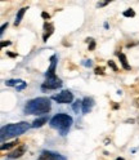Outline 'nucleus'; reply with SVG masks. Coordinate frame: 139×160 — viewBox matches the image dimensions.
<instances>
[{
  "label": "nucleus",
  "mask_w": 139,
  "mask_h": 160,
  "mask_svg": "<svg viewBox=\"0 0 139 160\" xmlns=\"http://www.w3.org/2000/svg\"><path fill=\"white\" fill-rule=\"evenodd\" d=\"M86 43L89 44V51H94L95 49V40L89 38V39H86Z\"/></svg>",
  "instance_id": "18"
},
{
  "label": "nucleus",
  "mask_w": 139,
  "mask_h": 160,
  "mask_svg": "<svg viewBox=\"0 0 139 160\" xmlns=\"http://www.w3.org/2000/svg\"><path fill=\"white\" fill-rule=\"evenodd\" d=\"M72 110H74L76 114H79L80 111H83V101H80V99L75 101V102L72 103Z\"/></svg>",
  "instance_id": "15"
},
{
  "label": "nucleus",
  "mask_w": 139,
  "mask_h": 160,
  "mask_svg": "<svg viewBox=\"0 0 139 160\" xmlns=\"http://www.w3.org/2000/svg\"><path fill=\"white\" fill-rule=\"evenodd\" d=\"M122 16L124 17H127V18H133V17H135V12H134V9L129 8V9H126V11H124Z\"/></svg>",
  "instance_id": "17"
},
{
  "label": "nucleus",
  "mask_w": 139,
  "mask_h": 160,
  "mask_svg": "<svg viewBox=\"0 0 139 160\" xmlns=\"http://www.w3.org/2000/svg\"><path fill=\"white\" fill-rule=\"evenodd\" d=\"M19 145H18V142L17 141H13V142H9V143H3L2 145V147H0V148H2V151H5V150H11V148H16V147H18Z\"/></svg>",
  "instance_id": "16"
},
{
  "label": "nucleus",
  "mask_w": 139,
  "mask_h": 160,
  "mask_svg": "<svg viewBox=\"0 0 139 160\" xmlns=\"http://www.w3.org/2000/svg\"><path fill=\"white\" fill-rule=\"evenodd\" d=\"M107 4H108V2H99V3H97V7L101 8V7H104V5H107Z\"/></svg>",
  "instance_id": "24"
},
{
  "label": "nucleus",
  "mask_w": 139,
  "mask_h": 160,
  "mask_svg": "<svg viewBox=\"0 0 139 160\" xmlns=\"http://www.w3.org/2000/svg\"><path fill=\"white\" fill-rule=\"evenodd\" d=\"M7 27H8V22H7V23H4V25L2 26V28H0V34H2V35H3V34H4V31H5V28H7Z\"/></svg>",
  "instance_id": "22"
},
{
  "label": "nucleus",
  "mask_w": 139,
  "mask_h": 160,
  "mask_svg": "<svg viewBox=\"0 0 139 160\" xmlns=\"http://www.w3.org/2000/svg\"><path fill=\"white\" fill-rule=\"evenodd\" d=\"M5 85L7 87H13L17 89V92H21L27 87V83L22 79H9L5 82Z\"/></svg>",
  "instance_id": "6"
},
{
  "label": "nucleus",
  "mask_w": 139,
  "mask_h": 160,
  "mask_svg": "<svg viewBox=\"0 0 139 160\" xmlns=\"http://www.w3.org/2000/svg\"><path fill=\"white\" fill-rule=\"evenodd\" d=\"M41 17H43L44 19H49V18H50V14L46 13V12H43V13H41Z\"/></svg>",
  "instance_id": "23"
},
{
  "label": "nucleus",
  "mask_w": 139,
  "mask_h": 160,
  "mask_svg": "<svg viewBox=\"0 0 139 160\" xmlns=\"http://www.w3.org/2000/svg\"><path fill=\"white\" fill-rule=\"evenodd\" d=\"M12 44V42H2V47L4 48V47H9Z\"/></svg>",
  "instance_id": "25"
},
{
  "label": "nucleus",
  "mask_w": 139,
  "mask_h": 160,
  "mask_svg": "<svg viewBox=\"0 0 139 160\" xmlns=\"http://www.w3.org/2000/svg\"><path fill=\"white\" fill-rule=\"evenodd\" d=\"M116 160H125V159H124V158H117Z\"/></svg>",
  "instance_id": "30"
},
{
  "label": "nucleus",
  "mask_w": 139,
  "mask_h": 160,
  "mask_svg": "<svg viewBox=\"0 0 139 160\" xmlns=\"http://www.w3.org/2000/svg\"><path fill=\"white\" fill-rule=\"evenodd\" d=\"M49 111H50V99L46 97L30 99L23 108V112L26 115H45Z\"/></svg>",
  "instance_id": "1"
},
{
  "label": "nucleus",
  "mask_w": 139,
  "mask_h": 160,
  "mask_svg": "<svg viewBox=\"0 0 139 160\" xmlns=\"http://www.w3.org/2000/svg\"><path fill=\"white\" fill-rule=\"evenodd\" d=\"M7 56H9V57H12V58H14V57H17L18 54H17V53H11V52H7Z\"/></svg>",
  "instance_id": "26"
},
{
  "label": "nucleus",
  "mask_w": 139,
  "mask_h": 160,
  "mask_svg": "<svg viewBox=\"0 0 139 160\" xmlns=\"http://www.w3.org/2000/svg\"><path fill=\"white\" fill-rule=\"evenodd\" d=\"M95 102L92 97H85L83 99V114H89L93 110Z\"/></svg>",
  "instance_id": "10"
},
{
  "label": "nucleus",
  "mask_w": 139,
  "mask_h": 160,
  "mask_svg": "<svg viewBox=\"0 0 139 160\" xmlns=\"http://www.w3.org/2000/svg\"><path fill=\"white\" fill-rule=\"evenodd\" d=\"M126 123H129V124H133V123H134V119H129V120H126Z\"/></svg>",
  "instance_id": "28"
},
{
  "label": "nucleus",
  "mask_w": 139,
  "mask_h": 160,
  "mask_svg": "<svg viewBox=\"0 0 139 160\" xmlns=\"http://www.w3.org/2000/svg\"><path fill=\"white\" fill-rule=\"evenodd\" d=\"M37 160H66V158L53 151H43Z\"/></svg>",
  "instance_id": "7"
},
{
  "label": "nucleus",
  "mask_w": 139,
  "mask_h": 160,
  "mask_svg": "<svg viewBox=\"0 0 139 160\" xmlns=\"http://www.w3.org/2000/svg\"><path fill=\"white\" fill-rule=\"evenodd\" d=\"M45 123H48V118H39V119H36V120H34L32 122V124H31V127L32 128H40V127H43Z\"/></svg>",
  "instance_id": "14"
},
{
  "label": "nucleus",
  "mask_w": 139,
  "mask_h": 160,
  "mask_svg": "<svg viewBox=\"0 0 139 160\" xmlns=\"http://www.w3.org/2000/svg\"><path fill=\"white\" fill-rule=\"evenodd\" d=\"M81 65L85 66V67H92L93 66V61L92 59H84V61L81 62Z\"/></svg>",
  "instance_id": "20"
},
{
  "label": "nucleus",
  "mask_w": 139,
  "mask_h": 160,
  "mask_svg": "<svg viewBox=\"0 0 139 160\" xmlns=\"http://www.w3.org/2000/svg\"><path fill=\"white\" fill-rule=\"evenodd\" d=\"M72 123H74L72 118L67 114H57L49 120V125L57 129V131L61 133V136H63V137L67 136V133L70 132V128H71Z\"/></svg>",
  "instance_id": "2"
},
{
  "label": "nucleus",
  "mask_w": 139,
  "mask_h": 160,
  "mask_svg": "<svg viewBox=\"0 0 139 160\" xmlns=\"http://www.w3.org/2000/svg\"><path fill=\"white\" fill-rule=\"evenodd\" d=\"M54 32V25L52 22H45L44 23V35H43V42H48V39L50 38Z\"/></svg>",
  "instance_id": "11"
},
{
  "label": "nucleus",
  "mask_w": 139,
  "mask_h": 160,
  "mask_svg": "<svg viewBox=\"0 0 139 160\" xmlns=\"http://www.w3.org/2000/svg\"><path fill=\"white\" fill-rule=\"evenodd\" d=\"M103 26H104V28H108V23H107V22H104V25H103Z\"/></svg>",
  "instance_id": "29"
},
{
  "label": "nucleus",
  "mask_w": 139,
  "mask_h": 160,
  "mask_svg": "<svg viewBox=\"0 0 139 160\" xmlns=\"http://www.w3.org/2000/svg\"><path fill=\"white\" fill-rule=\"evenodd\" d=\"M117 57H118V59H120V62H121L124 70H127V71H129V70H132V66L127 63V58H126V56L124 53H117Z\"/></svg>",
  "instance_id": "12"
},
{
  "label": "nucleus",
  "mask_w": 139,
  "mask_h": 160,
  "mask_svg": "<svg viewBox=\"0 0 139 160\" xmlns=\"http://www.w3.org/2000/svg\"><path fill=\"white\" fill-rule=\"evenodd\" d=\"M138 124H139V118H138Z\"/></svg>",
  "instance_id": "31"
},
{
  "label": "nucleus",
  "mask_w": 139,
  "mask_h": 160,
  "mask_svg": "<svg viewBox=\"0 0 139 160\" xmlns=\"http://www.w3.org/2000/svg\"><path fill=\"white\" fill-rule=\"evenodd\" d=\"M63 82L59 78H50V79H45V82L41 84V91L48 92V91H54V89L62 88Z\"/></svg>",
  "instance_id": "4"
},
{
  "label": "nucleus",
  "mask_w": 139,
  "mask_h": 160,
  "mask_svg": "<svg viewBox=\"0 0 139 160\" xmlns=\"http://www.w3.org/2000/svg\"><path fill=\"white\" fill-rule=\"evenodd\" d=\"M94 74L95 75H104V68L103 67H95L94 68Z\"/></svg>",
  "instance_id": "19"
},
{
  "label": "nucleus",
  "mask_w": 139,
  "mask_h": 160,
  "mask_svg": "<svg viewBox=\"0 0 139 160\" xmlns=\"http://www.w3.org/2000/svg\"><path fill=\"white\" fill-rule=\"evenodd\" d=\"M26 150H27V147H26V145H19L18 147H16L14 150H12L11 152L8 154V159L9 160H14V159H18V158H21V156H23V154L26 152Z\"/></svg>",
  "instance_id": "8"
},
{
  "label": "nucleus",
  "mask_w": 139,
  "mask_h": 160,
  "mask_svg": "<svg viewBox=\"0 0 139 160\" xmlns=\"http://www.w3.org/2000/svg\"><path fill=\"white\" fill-rule=\"evenodd\" d=\"M52 99L58 103H72L74 101V94L70 91H62L61 93L52 96Z\"/></svg>",
  "instance_id": "5"
},
{
  "label": "nucleus",
  "mask_w": 139,
  "mask_h": 160,
  "mask_svg": "<svg viewBox=\"0 0 139 160\" xmlns=\"http://www.w3.org/2000/svg\"><path fill=\"white\" fill-rule=\"evenodd\" d=\"M134 105H135L137 107H139V98H135V99H134Z\"/></svg>",
  "instance_id": "27"
},
{
  "label": "nucleus",
  "mask_w": 139,
  "mask_h": 160,
  "mask_svg": "<svg viewBox=\"0 0 139 160\" xmlns=\"http://www.w3.org/2000/svg\"><path fill=\"white\" fill-rule=\"evenodd\" d=\"M108 66H110V67L115 72H118V67L116 66V63H115L113 61H108Z\"/></svg>",
  "instance_id": "21"
},
{
  "label": "nucleus",
  "mask_w": 139,
  "mask_h": 160,
  "mask_svg": "<svg viewBox=\"0 0 139 160\" xmlns=\"http://www.w3.org/2000/svg\"><path fill=\"white\" fill-rule=\"evenodd\" d=\"M30 128H31V125H30L28 123H26V122L8 124V125H5V127L2 128V141L4 142L5 139L14 138V137L21 136V134L26 133Z\"/></svg>",
  "instance_id": "3"
},
{
  "label": "nucleus",
  "mask_w": 139,
  "mask_h": 160,
  "mask_svg": "<svg viewBox=\"0 0 139 160\" xmlns=\"http://www.w3.org/2000/svg\"><path fill=\"white\" fill-rule=\"evenodd\" d=\"M57 54H53L52 57H50V66H49V68H48V71L45 72V78L46 79H50V78H55L57 75H55V68H57Z\"/></svg>",
  "instance_id": "9"
},
{
  "label": "nucleus",
  "mask_w": 139,
  "mask_h": 160,
  "mask_svg": "<svg viewBox=\"0 0 139 160\" xmlns=\"http://www.w3.org/2000/svg\"><path fill=\"white\" fill-rule=\"evenodd\" d=\"M27 7H23V8H21L19 11L17 12V16H16V21H14V26H18L19 23H21V21H22V18H23V16H25V13H26V11H27Z\"/></svg>",
  "instance_id": "13"
}]
</instances>
